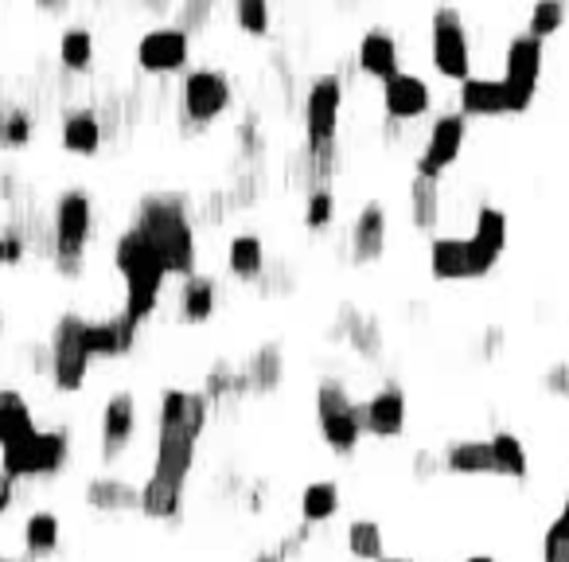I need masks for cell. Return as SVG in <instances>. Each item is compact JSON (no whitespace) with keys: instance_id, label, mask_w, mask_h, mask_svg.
I'll return each mask as SVG.
<instances>
[{"instance_id":"cell-1","label":"cell","mask_w":569,"mask_h":562,"mask_svg":"<svg viewBox=\"0 0 569 562\" xmlns=\"http://www.w3.org/2000/svg\"><path fill=\"white\" fill-rule=\"evenodd\" d=\"M211 399L203 391H187V387H169L160 391L157 403V445H152L149 473L169 480L176 488H187L191 468L199 457V441L211 422Z\"/></svg>"},{"instance_id":"cell-2","label":"cell","mask_w":569,"mask_h":562,"mask_svg":"<svg viewBox=\"0 0 569 562\" xmlns=\"http://www.w3.org/2000/svg\"><path fill=\"white\" fill-rule=\"evenodd\" d=\"M133 227L149 239L169 278H187V273L199 270L196 219H191V204H187L184 192H164L160 187V192L140 196L137 211H133Z\"/></svg>"},{"instance_id":"cell-3","label":"cell","mask_w":569,"mask_h":562,"mask_svg":"<svg viewBox=\"0 0 569 562\" xmlns=\"http://www.w3.org/2000/svg\"><path fill=\"white\" fill-rule=\"evenodd\" d=\"M110 262H113V273L122 278V290H125L122 309L133 313L140 325L152 320V313H157L160 301H164L169 270L160 266V258H157V251L149 246V239H145V234L129 223L122 234H117V239H113Z\"/></svg>"},{"instance_id":"cell-4","label":"cell","mask_w":569,"mask_h":562,"mask_svg":"<svg viewBox=\"0 0 569 562\" xmlns=\"http://www.w3.org/2000/svg\"><path fill=\"white\" fill-rule=\"evenodd\" d=\"M47 227H51V266H55L59 278L78 281L86 273V251H90L94 239V199L83 187H63L51 204V216H47Z\"/></svg>"},{"instance_id":"cell-5","label":"cell","mask_w":569,"mask_h":562,"mask_svg":"<svg viewBox=\"0 0 569 562\" xmlns=\"http://www.w3.org/2000/svg\"><path fill=\"white\" fill-rule=\"evenodd\" d=\"M90 364L94 356L86 347V317L66 309L51 325V337H47V379L59 394H78L86 387Z\"/></svg>"},{"instance_id":"cell-6","label":"cell","mask_w":569,"mask_h":562,"mask_svg":"<svg viewBox=\"0 0 569 562\" xmlns=\"http://www.w3.org/2000/svg\"><path fill=\"white\" fill-rule=\"evenodd\" d=\"M66 465H71V430H63V426H51V430L39 426L24 441L0 450V468L16 477L20 485L24 480H55Z\"/></svg>"},{"instance_id":"cell-7","label":"cell","mask_w":569,"mask_h":562,"mask_svg":"<svg viewBox=\"0 0 569 562\" xmlns=\"http://www.w3.org/2000/svg\"><path fill=\"white\" fill-rule=\"evenodd\" d=\"M234 106V83L219 66H187L180 75V122L207 130Z\"/></svg>"},{"instance_id":"cell-8","label":"cell","mask_w":569,"mask_h":562,"mask_svg":"<svg viewBox=\"0 0 569 562\" xmlns=\"http://www.w3.org/2000/svg\"><path fill=\"white\" fill-rule=\"evenodd\" d=\"M339 118H344V78L317 75L308 83L300 102V125H305L308 152H339Z\"/></svg>"},{"instance_id":"cell-9","label":"cell","mask_w":569,"mask_h":562,"mask_svg":"<svg viewBox=\"0 0 569 562\" xmlns=\"http://www.w3.org/2000/svg\"><path fill=\"white\" fill-rule=\"evenodd\" d=\"M430 66L448 83H465L472 75V44L460 9L441 4L430 16Z\"/></svg>"},{"instance_id":"cell-10","label":"cell","mask_w":569,"mask_h":562,"mask_svg":"<svg viewBox=\"0 0 569 562\" xmlns=\"http://www.w3.org/2000/svg\"><path fill=\"white\" fill-rule=\"evenodd\" d=\"M542 71H546V39L531 36V32H519V36L507 39L504 75L499 78L511 86L519 113H527L534 106V94L542 86Z\"/></svg>"},{"instance_id":"cell-11","label":"cell","mask_w":569,"mask_h":562,"mask_svg":"<svg viewBox=\"0 0 569 562\" xmlns=\"http://www.w3.org/2000/svg\"><path fill=\"white\" fill-rule=\"evenodd\" d=\"M133 59H137L140 75L152 78L184 75L187 63H191V36L180 24H157V28H149L137 39Z\"/></svg>"},{"instance_id":"cell-12","label":"cell","mask_w":569,"mask_h":562,"mask_svg":"<svg viewBox=\"0 0 569 562\" xmlns=\"http://www.w3.org/2000/svg\"><path fill=\"white\" fill-rule=\"evenodd\" d=\"M140 430V406L133 391H113L106 394L102 418H98V461L102 465H117L125 453L133 450Z\"/></svg>"},{"instance_id":"cell-13","label":"cell","mask_w":569,"mask_h":562,"mask_svg":"<svg viewBox=\"0 0 569 562\" xmlns=\"http://www.w3.org/2000/svg\"><path fill=\"white\" fill-rule=\"evenodd\" d=\"M507 243H511V219L504 207L480 204L477 207V227L468 234V281H480L499 266Z\"/></svg>"},{"instance_id":"cell-14","label":"cell","mask_w":569,"mask_h":562,"mask_svg":"<svg viewBox=\"0 0 569 562\" xmlns=\"http://www.w3.org/2000/svg\"><path fill=\"white\" fill-rule=\"evenodd\" d=\"M465 140H468V118L465 113L460 110L437 113V118L430 122V133H425V145H421V152L413 157V172L441 180L460 160Z\"/></svg>"},{"instance_id":"cell-15","label":"cell","mask_w":569,"mask_h":562,"mask_svg":"<svg viewBox=\"0 0 569 562\" xmlns=\"http://www.w3.org/2000/svg\"><path fill=\"white\" fill-rule=\"evenodd\" d=\"M386 243H391V211L383 199H367L351 219L347 231V262L351 266H374L383 262Z\"/></svg>"},{"instance_id":"cell-16","label":"cell","mask_w":569,"mask_h":562,"mask_svg":"<svg viewBox=\"0 0 569 562\" xmlns=\"http://www.w3.org/2000/svg\"><path fill=\"white\" fill-rule=\"evenodd\" d=\"M359 411H363L367 438L394 441L406 433V426H410V403H406L401 383H394V379H386V383L374 387L367 399H359Z\"/></svg>"},{"instance_id":"cell-17","label":"cell","mask_w":569,"mask_h":562,"mask_svg":"<svg viewBox=\"0 0 569 562\" xmlns=\"http://www.w3.org/2000/svg\"><path fill=\"white\" fill-rule=\"evenodd\" d=\"M383 113L386 122H398V125H413L421 118L433 113V86L418 75V71H398L383 83Z\"/></svg>"},{"instance_id":"cell-18","label":"cell","mask_w":569,"mask_h":562,"mask_svg":"<svg viewBox=\"0 0 569 562\" xmlns=\"http://www.w3.org/2000/svg\"><path fill=\"white\" fill-rule=\"evenodd\" d=\"M457 110L465 113L468 122L472 118H519V106H515V94L504 78H484V75H468L465 83H457Z\"/></svg>"},{"instance_id":"cell-19","label":"cell","mask_w":569,"mask_h":562,"mask_svg":"<svg viewBox=\"0 0 569 562\" xmlns=\"http://www.w3.org/2000/svg\"><path fill=\"white\" fill-rule=\"evenodd\" d=\"M140 337V320L133 313L117 309L110 317H86V347H90L94 359H122L133 356Z\"/></svg>"},{"instance_id":"cell-20","label":"cell","mask_w":569,"mask_h":562,"mask_svg":"<svg viewBox=\"0 0 569 562\" xmlns=\"http://www.w3.org/2000/svg\"><path fill=\"white\" fill-rule=\"evenodd\" d=\"M317 426H320V441H324L336 457H355L367 438L359 399L347 406H332V411H317Z\"/></svg>"},{"instance_id":"cell-21","label":"cell","mask_w":569,"mask_h":562,"mask_svg":"<svg viewBox=\"0 0 569 562\" xmlns=\"http://www.w3.org/2000/svg\"><path fill=\"white\" fill-rule=\"evenodd\" d=\"M83 504L98 515H125L140 508V485L117 473H98L83 485Z\"/></svg>"},{"instance_id":"cell-22","label":"cell","mask_w":569,"mask_h":562,"mask_svg":"<svg viewBox=\"0 0 569 562\" xmlns=\"http://www.w3.org/2000/svg\"><path fill=\"white\" fill-rule=\"evenodd\" d=\"M355 63H359V71H363L367 78H374V83H386L391 75H398L401 47H398V39H394V32L391 28H367L363 39H359V47H355Z\"/></svg>"},{"instance_id":"cell-23","label":"cell","mask_w":569,"mask_h":562,"mask_svg":"<svg viewBox=\"0 0 569 562\" xmlns=\"http://www.w3.org/2000/svg\"><path fill=\"white\" fill-rule=\"evenodd\" d=\"M219 313V278L211 273H187L180 278V290H176V317L180 325H207V320Z\"/></svg>"},{"instance_id":"cell-24","label":"cell","mask_w":569,"mask_h":562,"mask_svg":"<svg viewBox=\"0 0 569 562\" xmlns=\"http://www.w3.org/2000/svg\"><path fill=\"white\" fill-rule=\"evenodd\" d=\"M59 145H63L71 157H98L106 145V130L98 122V110L94 106H78V110H66L59 118Z\"/></svg>"},{"instance_id":"cell-25","label":"cell","mask_w":569,"mask_h":562,"mask_svg":"<svg viewBox=\"0 0 569 562\" xmlns=\"http://www.w3.org/2000/svg\"><path fill=\"white\" fill-rule=\"evenodd\" d=\"M448 477H495V457L487 438H457L441 450Z\"/></svg>"},{"instance_id":"cell-26","label":"cell","mask_w":569,"mask_h":562,"mask_svg":"<svg viewBox=\"0 0 569 562\" xmlns=\"http://www.w3.org/2000/svg\"><path fill=\"white\" fill-rule=\"evenodd\" d=\"M20 543H24V559L28 562L51 559V554H59V547H63V520H59L51 508H36V512L24 515Z\"/></svg>"},{"instance_id":"cell-27","label":"cell","mask_w":569,"mask_h":562,"mask_svg":"<svg viewBox=\"0 0 569 562\" xmlns=\"http://www.w3.org/2000/svg\"><path fill=\"white\" fill-rule=\"evenodd\" d=\"M270 266V251H265V239L253 231H243L234 234L231 243H226V273L234 281H243V285H258Z\"/></svg>"},{"instance_id":"cell-28","label":"cell","mask_w":569,"mask_h":562,"mask_svg":"<svg viewBox=\"0 0 569 562\" xmlns=\"http://www.w3.org/2000/svg\"><path fill=\"white\" fill-rule=\"evenodd\" d=\"M243 375L250 394H258V399L281 391V383H285V352H281V344L270 340V344L253 347L250 356L243 359Z\"/></svg>"},{"instance_id":"cell-29","label":"cell","mask_w":569,"mask_h":562,"mask_svg":"<svg viewBox=\"0 0 569 562\" xmlns=\"http://www.w3.org/2000/svg\"><path fill=\"white\" fill-rule=\"evenodd\" d=\"M441 180L437 176H410V192H406V207H410V227L421 234H433L441 227Z\"/></svg>"},{"instance_id":"cell-30","label":"cell","mask_w":569,"mask_h":562,"mask_svg":"<svg viewBox=\"0 0 569 562\" xmlns=\"http://www.w3.org/2000/svg\"><path fill=\"white\" fill-rule=\"evenodd\" d=\"M36 430L39 422L28 403V394L16 391V387H0V450H4V445H16V441H24Z\"/></svg>"},{"instance_id":"cell-31","label":"cell","mask_w":569,"mask_h":562,"mask_svg":"<svg viewBox=\"0 0 569 562\" xmlns=\"http://www.w3.org/2000/svg\"><path fill=\"white\" fill-rule=\"evenodd\" d=\"M430 278L433 281H468V239L460 234H433L430 239Z\"/></svg>"},{"instance_id":"cell-32","label":"cell","mask_w":569,"mask_h":562,"mask_svg":"<svg viewBox=\"0 0 569 562\" xmlns=\"http://www.w3.org/2000/svg\"><path fill=\"white\" fill-rule=\"evenodd\" d=\"M336 325L344 328V344L351 347L359 359L374 364V359L383 356V325H379V317H371V313L344 309Z\"/></svg>"},{"instance_id":"cell-33","label":"cell","mask_w":569,"mask_h":562,"mask_svg":"<svg viewBox=\"0 0 569 562\" xmlns=\"http://www.w3.org/2000/svg\"><path fill=\"white\" fill-rule=\"evenodd\" d=\"M199 391L211 399V406H226V403H243V399H250L243 364H231V359H215V364L207 367L203 387H199Z\"/></svg>"},{"instance_id":"cell-34","label":"cell","mask_w":569,"mask_h":562,"mask_svg":"<svg viewBox=\"0 0 569 562\" xmlns=\"http://www.w3.org/2000/svg\"><path fill=\"white\" fill-rule=\"evenodd\" d=\"M339 508H344V492H339L336 480H308L300 488V520L308 527L332 524L339 515Z\"/></svg>"},{"instance_id":"cell-35","label":"cell","mask_w":569,"mask_h":562,"mask_svg":"<svg viewBox=\"0 0 569 562\" xmlns=\"http://www.w3.org/2000/svg\"><path fill=\"white\" fill-rule=\"evenodd\" d=\"M492 457H495V477L504 480H515V485H523L531 477V453H527L523 438L515 430H495L492 438Z\"/></svg>"},{"instance_id":"cell-36","label":"cell","mask_w":569,"mask_h":562,"mask_svg":"<svg viewBox=\"0 0 569 562\" xmlns=\"http://www.w3.org/2000/svg\"><path fill=\"white\" fill-rule=\"evenodd\" d=\"M94 56H98V44H94V32L86 24H71L59 36V66L66 75H86L94 66Z\"/></svg>"},{"instance_id":"cell-37","label":"cell","mask_w":569,"mask_h":562,"mask_svg":"<svg viewBox=\"0 0 569 562\" xmlns=\"http://www.w3.org/2000/svg\"><path fill=\"white\" fill-rule=\"evenodd\" d=\"M344 547L355 562H379L386 554V532L379 520H351L344 527Z\"/></svg>"},{"instance_id":"cell-38","label":"cell","mask_w":569,"mask_h":562,"mask_svg":"<svg viewBox=\"0 0 569 562\" xmlns=\"http://www.w3.org/2000/svg\"><path fill=\"white\" fill-rule=\"evenodd\" d=\"M569 20V0H534L531 16H527V32L539 39H554Z\"/></svg>"},{"instance_id":"cell-39","label":"cell","mask_w":569,"mask_h":562,"mask_svg":"<svg viewBox=\"0 0 569 562\" xmlns=\"http://www.w3.org/2000/svg\"><path fill=\"white\" fill-rule=\"evenodd\" d=\"M234 24L250 39H265L273 28L270 0H234Z\"/></svg>"},{"instance_id":"cell-40","label":"cell","mask_w":569,"mask_h":562,"mask_svg":"<svg viewBox=\"0 0 569 562\" xmlns=\"http://www.w3.org/2000/svg\"><path fill=\"white\" fill-rule=\"evenodd\" d=\"M305 231L320 234L327 231V227L336 223V192L332 187H312V192H305Z\"/></svg>"},{"instance_id":"cell-41","label":"cell","mask_w":569,"mask_h":562,"mask_svg":"<svg viewBox=\"0 0 569 562\" xmlns=\"http://www.w3.org/2000/svg\"><path fill=\"white\" fill-rule=\"evenodd\" d=\"M32 137H36V118L24 106H9V122H4V145H9V152L28 149Z\"/></svg>"},{"instance_id":"cell-42","label":"cell","mask_w":569,"mask_h":562,"mask_svg":"<svg viewBox=\"0 0 569 562\" xmlns=\"http://www.w3.org/2000/svg\"><path fill=\"white\" fill-rule=\"evenodd\" d=\"M211 12H215V0H180L176 24L187 32V36H199V32L211 24Z\"/></svg>"},{"instance_id":"cell-43","label":"cell","mask_w":569,"mask_h":562,"mask_svg":"<svg viewBox=\"0 0 569 562\" xmlns=\"http://www.w3.org/2000/svg\"><path fill=\"white\" fill-rule=\"evenodd\" d=\"M28 254H32V246H28L24 223H9L0 231V266H20Z\"/></svg>"},{"instance_id":"cell-44","label":"cell","mask_w":569,"mask_h":562,"mask_svg":"<svg viewBox=\"0 0 569 562\" xmlns=\"http://www.w3.org/2000/svg\"><path fill=\"white\" fill-rule=\"evenodd\" d=\"M312 543V527L300 520L293 532H285L281 535V543H277V554H281V562H297L300 554H305V547Z\"/></svg>"},{"instance_id":"cell-45","label":"cell","mask_w":569,"mask_h":562,"mask_svg":"<svg viewBox=\"0 0 569 562\" xmlns=\"http://www.w3.org/2000/svg\"><path fill=\"white\" fill-rule=\"evenodd\" d=\"M441 473H445V461H441L437 450H418L410 457V477L421 480V485H425V480H433V477H441Z\"/></svg>"},{"instance_id":"cell-46","label":"cell","mask_w":569,"mask_h":562,"mask_svg":"<svg viewBox=\"0 0 569 562\" xmlns=\"http://www.w3.org/2000/svg\"><path fill=\"white\" fill-rule=\"evenodd\" d=\"M542 562H569V535L558 532V527H546L539 543Z\"/></svg>"},{"instance_id":"cell-47","label":"cell","mask_w":569,"mask_h":562,"mask_svg":"<svg viewBox=\"0 0 569 562\" xmlns=\"http://www.w3.org/2000/svg\"><path fill=\"white\" fill-rule=\"evenodd\" d=\"M542 391L554 394V399H569V359H558V364L546 367V375H542Z\"/></svg>"},{"instance_id":"cell-48","label":"cell","mask_w":569,"mask_h":562,"mask_svg":"<svg viewBox=\"0 0 569 562\" xmlns=\"http://www.w3.org/2000/svg\"><path fill=\"white\" fill-rule=\"evenodd\" d=\"M16 500H20V480L16 477H9L4 468H0V520L16 508Z\"/></svg>"},{"instance_id":"cell-49","label":"cell","mask_w":569,"mask_h":562,"mask_svg":"<svg viewBox=\"0 0 569 562\" xmlns=\"http://www.w3.org/2000/svg\"><path fill=\"white\" fill-rule=\"evenodd\" d=\"M551 527H558V532H566V535H569V485H566V497H561L558 515H554V520H551Z\"/></svg>"},{"instance_id":"cell-50","label":"cell","mask_w":569,"mask_h":562,"mask_svg":"<svg viewBox=\"0 0 569 562\" xmlns=\"http://www.w3.org/2000/svg\"><path fill=\"white\" fill-rule=\"evenodd\" d=\"M504 340H507V332H504V328H487V344H484V356L492 359L495 352H499V344H504Z\"/></svg>"},{"instance_id":"cell-51","label":"cell","mask_w":569,"mask_h":562,"mask_svg":"<svg viewBox=\"0 0 569 562\" xmlns=\"http://www.w3.org/2000/svg\"><path fill=\"white\" fill-rule=\"evenodd\" d=\"M36 9L47 12V16H63L71 9V0H36Z\"/></svg>"},{"instance_id":"cell-52","label":"cell","mask_w":569,"mask_h":562,"mask_svg":"<svg viewBox=\"0 0 569 562\" xmlns=\"http://www.w3.org/2000/svg\"><path fill=\"white\" fill-rule=\"evenodd\" d=\"M4 122H9V106H0V152L9 149V145H4Z\"/></svg>"},{"instance_id":"cell-53","label":"cell","mask_w":569,"mask_h":562,"mask_svg":"<svg viewBox=\"0 0 569 562\" xmlns=\"http://www.w3.org/2000/svg\"><path fill=\"white\" fill-rule=\"evenodd\" d=\"M460 562H495V554H468V559H460Z\"/></svg>"},{"instance_id":"cell-54","label":"cell","mask_w":569,"mask_h":562,"mask_svg":"<svg viewBox=\"0 0 569 562\" xmlns=\"http://www.w3.org/2000/svg\"><path fill=\"white\" fill-rule=\"evenodd\" d=\"M253 562H281V554L277 551H265V554H258Z\"/></svg>"},{"instance_id":"cell-55","label":"cell","mask_w":569,"mask_h":562,"mask_svg":"<svg viewBox=\"0 0 569 562\" xmlns=\"http://www.w3.org/2000/svg\"><path fill=\"white\" fill-rule=\"evenodd\" d=\"M379 562H413V559H406V554H383Z\"/></svg>"},{"instance_id":"cell-56","label":"cell","mask_w":569,"mask_h":562,"mask_svg":"<svg viewBox=\"0 0 569 562\" xmlns=\"http://www.w3.org/2000/svg\"><path fill=\"white\" fill-rule=\"evenodd\" d=\"M145 4H149V9H169L172 0H145Z\"/></svg>"},{"instance_id":"cell-57","label":"cell","mask_w":569,"mask_h":562,"mask_svg":"<svg viewBox=\"0 0 569 562\" xmlns=\"http://www.w3.org/2000/svg\"><path fill=\"white\" fill-rule=\"evenodd\" d=\"M0 562H28V559H12V554H0Z\"/></svg>"}]
</instances>
